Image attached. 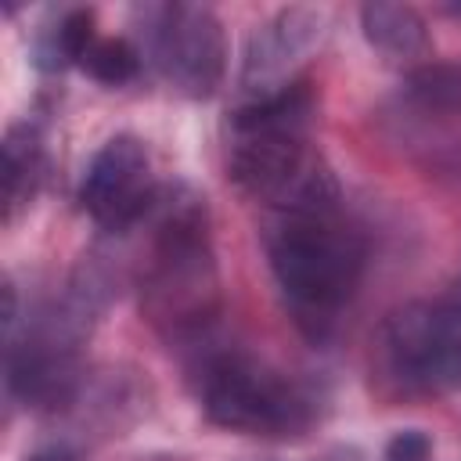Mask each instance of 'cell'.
Wrapping results in <instances>:
<instances>
[{
  "label": "cell",
  "mask_w": 461,
  "mask_h": 461,
  "mask_svg": "<svg viewBox=\"0 0 461 461\" xmlns=\"http://www.w3.org/2000/svg\"><path fill=\"white\" fill-rule=\"evenodd\" d=\"M403 94L436 115H461V61H421L407 72Z\"/></svg>",
  "instance_id": "7c38bea8"
},
{
  "label": "cell",
  "mask_w": 461,
  "mask_h": 461,
  "mask_svg": "<svg viewBox=\"0 0 461 461\" xmlns=\"http://www.w3.org/2000/svg\"><path fill=\"white\" fill-rule=\"evenodd\" d=\"M140 50L122 40V36H97V43L86 50L83 58V72L104 86H122V83H133L137 72H140Z\"/></svg>",
  "instance_id": "4fadbf2b"
},
{
  "label": "cell",
  "mask_w": 461,
  "mask_h": 461,
  "mask_svg": "<svg viewBox=\"0 0 461 461\" xmlns=\"http://www.w3.org/2000/svg\"><path fill=\"white\" fill-rule=\"evenodd\" d=\"M158 198V184L151 173V155L140 137L133 133H115L108 137L83 180H79V205L83 212L112 234H122L130 227H140Z\"/></svg>",
  "instance_id": "52a82bcc"
},
{
  "label": "cell",
  "mask_w": 461,
  "mask_h": 461,
  "mask_svg": "<svg viewBox=\"0 0 461 461\" xmlns=\"http://www.w3.org/2000/svg\"><path fill=\"white\" fill-rule=\"evenodd\" d=\"M144 58L184 97H212L227 68V40L205 4H144L137 7Z\"/></svg>",
  "instance_id": "8992f818"
},
{
  "label": "cell",
  "mask_w": 461,
  "mask_h": 461,
  "mask_svg": "<svg viewBox=\"0 0 461 461\" xmlns=\"http://www.w3.org/2000/svg\"><path fill=\"white\" fill-rule=\"evenodd\" d=\"M267 263L295 328L324 342L364 274V238L342 216L339 191L274 212Z\"/></svg>",
  "instance_id": "6da1fadb"
},
{
  "label": "cell",
  "mask_w": 461,
  "mask_h": 461,
  "mask_svg": "<svg viewBox=\"0 0 461 461\" xmlns=\"http://www.w3.org/2000/svg\"><path fill=\"white\" fill-rule=\"evenodd\" d=\"M324 29H328V14L321 7H303V4L281 7L267 22H259L241 54L238 86L245 90V97L256 101L295 83V68L321 47Z\"/></svg>",
  "instance_id": "ba28073f"
},
{
  "label": "cell",
  "mask_w": 461,
  "mask_h": 461,
  "mask_svg": "<svg viewBox=\"0 0 461 461\" xmlns=\"http://www.w3.org/2000/svg\"><path fill=\"white\" fill-rule=\"evenodd\" d=\"M429 457H432V439L425 429H400L382 454V461H429Z\"/></svg>",
  "instance_id": "5bb4252c"
},
{
  "label": "cell",
  "mask_w": 461,
  "mask_h": 461,
  "mask_svg": "<svg viewBox=\"0 0 461 461\" xmlns=\"http://www.w3.org/2000/svg\"><path fill=\"white\" fill-rule=\"evenodd\" d=\"M97 43L94 29V11L86 7H68L58 14L54 25L40 29L36 36V65L43 72H61L68 65H83L86 50Z\"/></svg>",
  "instance_id": "8fae6325"
},
{
  "label": "cell",
  "mask_w": 461,
  "mask_h": 461,
  "mask_svg": "<svg viewBox=\"0 0 461 461\" xmlns=\"http://www.w3.org/2000/svg\"><path fill=\"white\" fill-rule=\"evenodd\" d=\"M313 94L306 83H288L277 94L245 101L230 115V180L274 212L335 194L331 169L310 151Z\"/></svg>",
  "instance_id": "3957f363"
},
{
  "label": "cell",
  "mask_w": 461,
  "mask_h": 461,
  "mask_svg": "<svg viewBox=\"0 0 461 461\" xmlns=\"http://www.w3.org/2000/svg\"><path fill=\"white\" fill-rule=\"evenodd\" d=\"M360 29L364 40L393 65H411L418 68L421 58L432 50V32L429 22L421 18L418 7L411 4H389V0H371L360 7Z\"/></svg>",
  "instance_id": "9c48e42d"
},
{
  "label": "cell",
  "mask_w": 461,
  "mask_h": 461,
  "mask_svg": "<svg viewBox=\"0 0 461 461\" xmlns=\"http://www.w3.org/2000/svg\"><path fill=\"white\" fill-rule=\"evenodd\" d=\"M25 461H79V457H76L72 447H65V443H50V447H40L36 454H29Z\"/></svg>",
  "instance_id": "9a60e30c"
},
{
  "label": "cell",
  "mask_w": 461,
  "mask_h": 461,
  "mask_svg": "<svg viewBox=\"0 0 461 461\" xmlns=\"http://www.w3.org/2000/svg\"><path fill=\"white\" fill-rule=\"evenodd\" d=\"M198 400L212 425L238 436L288 439L313 421V396L285 371L241 349L205 353L198 364Z\"/></svg>",
  "instance_id": "277c9868"
},
{
  "label": "cell",
  "mask_w": 461,
  "mask_h": 461,
  "mask_svg": "<svg viewBox=\"0 0 461 461\" xmlns=\"http://www.w3.org/2000/svg\"><path fill=\"white\" fill-rule=\"evenodd\" d=\"M382 364L414 393L461 385V288L400 306L382 331Z\"/></svg>",
  "instance_id": "5b68a950"
},
{
  "label": "cell",
  "mask_w": 461,
  "mask_h": 461,
  "mask_svg": "<svg viewBox=\"0 0 461 461\" xmlns=\"http://www.w3.org/2000/svg\"><path fill=\"white\" fill-rule=\"evenodd\" d=\"M47 169L43 155V133L36 122H14L4 133L0 144V180H4V223H14V216L36 198L40 180Z\"/></svg>",
  "instance_id": "30bf717a"
},
{
  "label": "cell",
  "mask_w": 461,
  "mask_h": 461,
  "mask_svg": "<svg viewBox=\"0 0 461 461\" xmlns=\"http://www.w3.org/2000/svg\"><path fill=\"white\" fill-rule=\"evenodd\" d=\"M144 227L148 259L140 263V303L151 324L173 339L202 335L216 313V259L205 198L187 184L158 187Z\"/></svg>",
  "instance_id": "7a4b0ae2"
},
{
  "label": "cell",
  "mask_w": 461,
  "mask_h": 461,
  "mask_svg": "<svg viewBox=\"0 0 461 461\" xmlns=\"http://www.w3.org/2000/svg\"><path fill=\"white\" fill-rule=\"evenodd\" d=\"M443 11H447V14H457V18H461V4H454V7H443Z\"/></svg>",
  "instance_id": "2e32d148"
}]
</instances>
